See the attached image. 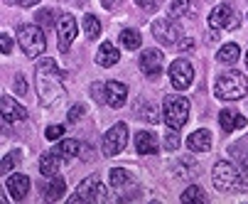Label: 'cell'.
<instances>
[{
  "mask_svg": "<svg viewBox=\"0 0 248 204\" xmlns=\"http://www.w3.org/2000/svg\"><path fill=\"white\" fill-rule=\"evenodd\" d=\"M101 3H103V8H116L121 0H101Z\"/></svg>",
  "mask_w": 248,
  "mask_h": 204,
  "instance_id": "60d3db41",
  "label": "cell"
},
{
  "mask_svg": "<svg viewBox=\"0 0 248 204\" xmlns=\"http://www.w3.org/2000/svg\"><path fill=\"white\" fill-rule=\"evenodd\" d=\"M125 145H128V126L125 123H116L103 135V155L106 157H116L118 153H123Z\"/></svg>",
  "mask_w": 248,
  "mask_h": 204,
  "instance_id": "ba28073f",
  "label": "cell"
},
{
  "mask_svg": "<svg viewBox=\"0 0 248 204\" xmlns=\"http://www.w3.org/2000/svg\"><path fill=\"white\" fill-rule=\"evenodd\" d=\"M59 155L52 150V153H45L42 157H40V173L45 175V177H54L57 173H59Z\"/></svg>",
  "mask_w": 248,
  "mask_h": 204,
  "instance_id": "44dd1931",
  "label": "cell"
},
{
  "mask_svg": "<svg viewBox=\"0 0 248 204\" xmlns=\"http://www.w3.org/2000/svg\"><path fill=\"white\" fill-rule=\"evenodd\" d=\"M42 192H45V202H57V199L64 197L66 185H64V180L59 175H54V177H49V185L42 187Z\"/></svg>",
  "mask_w": 248,
  "mask_h": 204,
  "instance_id": "ffe728a7",
  "label": "cell"
},
{
  "mask_svg": "<svg viewBox=\"0 0 248 204\" xmlns=\"http://www.w3.org/2000/svg\"><path fill=\"white\" fill-rule=\"evenodd\" d=\"M219 126H221L226 133H233L236 128H246V118L238 116V113L231 111V109H224V111L219 113Z\"/></svg>",
  "mask_w": 248,
  "mask_h": 204,
  "instance_id": "d6986e66",
  "label": "cell"
},
{
  "mask_svg": "<svg viewBox=\"0 0 248 204\" xmlns=\"http://www.w3.org/2000/svg\"><path fill=\"white\" fill-rule=\"evenodd\" d=\"M153 37L160 45H174L177 42V37H180V27H177V22H174L172 15L153 22Z\"/></svg>",
  "mask_w": 248,
  "mask_h": 204,
  "instance_id": "30bf717a",
  "label": "cell"
},
{
  "mask_svg": "<svg viewBox=\"0 0 248 204\" xmlns=\"http://www.w3.org/2000/svg\"><path fill=\"white\" fill-rule=\"evenodd\" d=\"M40 0H17V5H22V8H30V5H37Z\"/></svg>",
  "mask_w": 248,
  "mask_h": 204,
  "instance_id": "ab89813d",
  "label": "cell"
},
{
  "mask_svg": "<svg viewBox=\"0 0 248 204\" xmlns=\"http://www.w3.org/2000/svg\"><path fill=\"white\" fill-rule=\"evenodd\" d=\"M54 15H57L54 10H40V13H37V25H40L42 30H52L54 22H57Z\"/></svg>",
  "mask_w": 248,
  "mask_h": 204,
  "instance_id": "f546056e",
  "label": "cell"
},
{
  "mask_svg": "<svg viewBox=\"0 0 248 204\" xmlns=\"http://www.w3.org/2000/svg\"><path fill=\"white\" fill-rule=\"evenodd\" d=\"M238 25H241V17H238L236 8L229 5V3L217 5L209 15V27L211 30H236Z\"/></svg>",
  "mask_w": 248,
  "mask_h": 204,
  "instance_id": "52a82bcc",
  "label": "cell"
},
{
  "mask_svg": "<svg viewBox=\"0 0 248 204\" xmlns=\"http://www.w3.org/2000/svg\"><path fill=\"white\" fill-rule=\"evenodd\" d=\"M194 5H192V0H172V5H170V15L177 20V17H182L187 13H192Z\"/></svg>",
  "mask_w": 248,
  "mask_h": 204,
  "instance_id": "484cf974",
  "label": "cell"
},
{
  "mask_svg": "<svg viewBox=\"0 0 248 204\" xmlns=\"http://www.w3.org/2000/svg\"><path fill=\"white\" fill-rule=\"evenodd\" d=\"M170 81L177 91H185L192 86L194 81V69H192V64L187 59H174L170 64Z\"/></svg>",
  "mask_w": 248,
  "mask_h": 204,
  "instance_id": "9c48e42d",
  "label": "cell"
},
{
  "mask_svg": "<svg viewBox=\"0 0 248 204\" xmlns=\"http://www.w3.org/2000/svg\"><path fill=\"white\" fill-rule=\"evenodd\" d=\"M135 3L140 5V8H143V10H157L160 5H162V0H135Z\"/></svg>",
  "mask_w": 248,
  "mask_h": 204,
  "instance_id": "e575fe53",
  "label": "cell"
},
{
  "mask_svg": "<svg viewBox=\"0 0 248 204\" xmlns=\"http://www.w3.org/2000/svg\"><path fill=\"white\" fill-rule=\"evenodd\" d=\"M74 37H77V20L72 15H62V20H59V49L69 52Z\"/></svg>",
  "mask_w": 248,
  "mask_h": 204,
  "instance_id": "7c38bea8",
  "label": "cell"
},
{
  "mask_svg": "<svg viewBox=\"0 0 248 204\" xmlns=\"http://www.w3.org/2000/svg\"><path fill=\"white\" fill-rule=\"evenodd\" d=\"M182 202H194V204H204L206 202V194L202 192V187H197V185H192V187H187L185 192H182V197H180Z\"/></svg>",
  "mask_w": 248,
  "mask_h": 204,
  "instance_id": "4316f807",
  "label": "cell"
},
{
  "mask_svg": "<svg viewBox=\"0 0 248 204\" xmlns=\"http://www.w3.org/2000/svg\"><path fill=\"white\" fill-rule=\"evenodd\" d=\"M128 180H130V175L125 173L123 167H113L111 175H108V185H111V187H123Z\"/></svg>",
  "mask_w": 248,
  "mask_h": 204,
  "instance_id": "f1b7e54d",
  "label": "cell"
},
{
  "mask_svg": "<svg viewBox=\"0 0 248 204\" xmlns=\"http://www.w3.org/2000/svg\"><path fill=\"white\" fill-rule=\"evenodd\" d=\"M81 116H84V106H81V104L72 106V109H69V113H66L69 123H77V121H81Z\"/></svg>",
  "mask_w": 248,
  "mask_h": 204,
  "instance_id": "836d02e7",
  "label": "cell"
},
{
  "mask_svg": "<svg viewBox=\"0 0 248 204\" xmlns=\"http://www.w3.org/2000/svg\"><path fill=\"white\" fill-rule=\"evenodd\" d=\"M238 54H241V49H238V45H233V42H229V45H224V47L219 49V54H217V59H219L221 64H236V62H238Z\"/></svg>",
  "mask_w": 248,
  "mask_h": 204,
  "instance_id": "7402d4cb",
  "label": "cell"
},
{
  "mask_svg": "<svg viewBox=\"0 0 248 204\" xmlns=\"http://www.w3.org/2000/svg\"><path fill=\"white\" fill-rule=\"evenodd\" d=\"M62 135H64V126H47V130H45L47 141H59Z\"/></svg>",
  "mask_w": 248,
  "mask_h": 204,
  "instance_id": "d6a6232c",
  "label": "cell"
},
{
  "mask_svg": "<svg viewBox=\"0 0 248 204\" xmlns=\"http://www.w3.org/2000/svg\"><path fill=\"white\" fill-rule=\"evenodd\" d=\"M121 45L125 49H138L140 45H143V37H140L138 30H123L121 32Z\"/></svg>",
  "mask_w": 248,
  "mask_h": 204,
  "instance_id": "cb8c5ba5",
  "label": "cell"
},
{
  "mask_svg": "<svg viewBox=\"0 0 248 204\" xmlns=\"http://www.w3.org/2000/svg\"><path fill=\"white\" fill-rule=\"evenodd\" d=\"M246 91H248V79L238 69H231V72L221 74L214 84V96L224 98V101H238V98L246 96Z\"/></svg>",
  "mask_w": 248,
  "mask_h": 204,
  "instance_id": "7a4b0ae2",
  "label": "cell"
},
{
  "mask_svg": "<svg viewBox=\"0 0 248 204\" xmlns=\"http://www.w3.org/2000/svg\"><path fill=\"white\" fill-rule=\"evenodd\" d=\"M91 91H93V98H96V101H103L101 91H106V84H93V86H91Z\"/></svg>",
  "mask_w": 248,
  "mask_h": 204,
  "instance_id": "74e56055",
  "label": "cell"
},
{
  "mask_svg": "<svg viewBox=\"0 0 248 204\" xmlns=\"http://www.w3.org/2000/svg\"><path fill=\"white\" fill-rule=\"evenodd\" d=\"M187 148H189L192 153H206V150L211 148V133L204 130V128L194 130L189 138H187Z\"/></svg>",
  "mask_w": 248,
  "mask_h": 204,
  "instance_id": "e0dca14e",
  "label": "cell"
},
{
  "mask_svg": "<svg viewBox=\"0 0 248 204\" xmlns=\"http://www.w3.org/2000/svg\"><path fill=\"white\" fill-rule=\"evenodd\" d=\"M162 66H165V54L160 49H145L140 54V69H143V74L157 77L162 72Z\"/></svg>",
  "mask_w": 248,
  "mask_h": 204,
  "instance_id": "8fae6325",
  "label": "cell"
},
{
  "mask_svg": "<svg viewBox=\"0 0 248 204\" xmlns=\"http://www.w3.org/2000/svg\"><path fill=\"white\" fill-rule=\"evenodd\" d=\"M243 180H246V185H248V162H246V167H243Z\"/></svg>",
  "mask_w": 248,
  "mask_h": 204,
  "instance_id": "b9f144b4",
  "label": "cell"
},
{
  "mask_svg": "<svg viewBox=\"0 0 248 204\" xmlns=\"http://www.w3.org/2000/svg\"><path fill=\"white\" fill-rule=\"evenodd\" d=\"M135 148H138L140 155H155L157 153V138H155V133L140 130L135 135Z\"/></svg>",
  "mask_w": 248,
  "mask_h": 204,
  "instance_id": "ac0fdd59",
  "label": "cell"
},
{
  "mask_svg": "<svg viewBox=\"0 0 248 204\" xmlns=\"http://www.w3.org/2000/svg\"><path fill=\"white\" fill-rule=\"evenodd\" d=\"M0 109H3V121L17 123V121H25V118H27V111H25L20 104H15L8 94L0 96Z\"/></svg>",
  "mask_w": 248,
  "mask_h": 204,
  "instance_id": "5bb4252c",
  "label": "cell"
},
{
  "mask_svg": "<svg viewBox=\"0 0 248 204\" xmlns=\"http://www.w3.org/2000/svg\"><path fill=\"white\" fill-rule=\"evenodd\" d=\"M189 109H192V106H189V101H187L185 96H177V94L167 96L165 104H162V113H165L167 126H172V128L180 130V128L189 121Z\"/></svg>",
  "mask_w": 248,
  "mask_h": 204,
  "instance_id": "277c9868",
  "label": "cell"
},
{
  "mask_svg": "<svg viewBox=\"0 0 248 204\" xmlns=\"http://www.w3.org/2000/svg\"><path fill=\"white\" fill-rule=\"evenodd\" d=\"M17 42L30 59L45 54V49H47V37H45V30L40 25H20L17 27Z\"/></svg>",
  "mask_w": 248,
  "mask_h": 204,
  "instance_id": "3957f363",
  "label": "cell"
},
{
  "mask_svg": "<svg viewBox=\"0 0 248 204\" xmlns=\"http://www.w3.org/2000/svg\"><path fill=\"white\" fill-rule=\"evenodd\" d=\"M0 49H3V54H13V40H10V35H0Z\"/></svg>",
  "mask_w": 248,
  "mask_h": 204,
  "instance_id": "d590c367",
  "label": "cell"
},
{
  "mask_svg": "<svg viewBox=\"0 0 248 204\" xmlns=\"http://www.w3.org/2000/svg\"><path fill=\"white\" fill-rule=\"evenodd\" d=\"M5 187H8V192L13 194V199L22 202V199L30 194V177H27V175H22V173H15V175H10V177H8Z\"/></svg>",
  "mask_w": 248,
  "mask_h": 204,
  "instance_id": "9a60e30c",
  "label": "cell"
},
{
  "mask_svg": "<svg viewBox=\"0 0 248 204\" xmlns=\"http://www.w3.org/2000/svg\"><path fill=\"white\" fill-rule=\"evenodd\" d=\"M62 160H72V157H77V153H79V143L77 141H62L59 145H57V150H54Z\"/></svg>",
  "mask_w": 248,
  "mask_h": 204,
  "instance_id": "603a6c76",
  "label": "cell"
},
{
  "mask_svg": "<svg viewBox=\"0 0 248 204\" xmlns=\"http://www.w3.org/2000/svg\"><path fill=\"white\" fill-rule=\"evenodd\" d=\"M108 194H106V187L101 185V177L98 175H91L86 177L79 187H77V194L69 197L72 204H79V202H106Z\"/></svg>",
  "mask_w": 248,
  "mask_h": 204,
  "instance_id": "8992f818",
  "label": "cell"
},
{
  "mask_svg": "<svg viewBox=\"0 0 248 204\" xmlns=\"http://www.w3.org/2000/svg\"><path fill=\"white\" fill-rule=\"evenodd\" d=\"M15 91H17V94H27V84H25V77H22V74L15 77Z\"/></svg>",
  "mask_w": 248,
  "mask_h": 204,
  "instance_id": "8d00e7d4",
  "label": "cell"
},
{
  "mask_svg": "<svg viewBox=\"0 0 248 204\" xmlns=\"http://www.w3.org/2000/svg\"><path fill=\"white\" fill-rule=\"evenodd\" d=\"M64 77L54 59H42L34 69V86H37V96L42 106H54L59 104V98L64 94Z\"/></svg>",
  "mask_w": 248,
  "mask_h": 204,
  "instance_id": "6da1fadb",
  "label": "cell"
},
{
  "mask_svg": "<svg viewBox=\"0 0 248 204\" xmlns=\"http://www.w3.org/2000/svg\"><path fill=\"white\" fill-rule=\"evenodd\" d=\"M118 59H121V52H118V47L113 42H103L98 47V54H96V64L98 66H113V64H118Z\"/></svg>",
  "mask_w": 248,
  "mask_h": 204,
  "instance_id": "2e32d148",
  "label": "cell"
},
{
  "mask_svg": "<svg viewBox=\"0 0 248 204\" xmlns=\"http://www.w3.org/2000/svg\"><path fill=\"white\" fill-rule=\"evenodd\" d=\"M128 98V86L121 81H108L106 84V104L111 109H121Z\"/></svg>",
  "mask_w": 248,
  "mask_h": 204,
  "instance_id": "4fadbf2b",
  "label": "cell"
},
{
  "mask_svg": "<svg viewBox=\"0 0 248 204\" xmlns=\"http://www.w3.org/2000/svg\"><path fill=\"white\" fill-rule=\"evenodd\" d=\"M246 69H248V52H246Z\"/></svg>",
  "mask_w": 248,
  "mask_h": 204,
  "instance_id": "7bdbcfd3",
  "label": "cell"
},
{
  "mask_svg": "<svg viewBox=\"0 0 248 204\" xmlns=\"http://www.w3.org/2000/svg\"><path fill=\"white\" fill-rule=\"evenodd\" d=\"M192 47H194L192 40H182V42H180V49H182V52H187V49H192Z\"/></svg>",
  "mask_w": 248,
  "mask_h": 204,
  "instance_id": "f35d334b",
  "label": "cell"
},
{
  "mask_svg": "<svg viewBox=\"0 0 248 204\" xmlns=\"http://www.w3.org/2000/svg\"><path fill=\"white\" fill-rule=\"evenodd\" d=\"M165 148H167L170 153H174L177 148H180V133H177V128H172V126H170V130L165 133Z\"/></svg>",
  "mask_w": 248,
  "mask_h": 204,
  "instance_id": "4dcf8cb0",
  "label": "cell"
},
{
  "mask_svg": "<svg viewBox=\"0 0 248 204\" xmlns=\"http://www.w3.org/2000/svg\"><path fill=\"white\" fill-rule=\"evenodd\" d=\"M84 32H86L89 40H96L101 35V22H98L96 15H84Z\"/></svg>",
  "mask_w": 248,
  "mask_h": 204,
  "instance_id": "d4e9b609",
  "label": "cell"
},
{
  "mask_svg": "<svg viewBox=\"0 0 248 204\" xmlns=\"http://www.w3.org/2000/svg\"><path fill=\"white\" fill-rule=\"evenodd\" d=\"M15 165H17V155H15V153H13V155H5L3 162H0V173H3V175H10L13 170H15Z\"/></svg>",
  "mask_w": 248,
  "mask_h": 204,
  "instance_id": "1f68e13d",
  "label": "cell"
},
{
  "mask_svg": "<svg viewBox=\"0 0 248 204\" xmlns=\"http://www.w3.org/2000/svg\"><path fill=\"white\" fill-rule=\"evenodd\" d=\"M211 180L219 192H238L241 189V173L226 160H219L211 170Z\"/></svg>",
  "mask_w": 248,
  "mask_h": 204,
  "instance_id": "5b68a950",
  "label": "cell"
},
{
  "mask_svg": "<svg viewBox=\"0 0 248 204\" xmlns=\"http://www.w3.org/2000/svg\"><path fill=\"white\" fill-rule=\"evenodd\" d=\"M138 118L140 121H148V123H157L160 121V116H157V111H155L153 104H140L138 106Z\"/></svg>",
  "mask_w": 248,
  "mask_h": 204,
  "instance_id": "83f0119b",
  "label": "cell"
}]
</instances>
